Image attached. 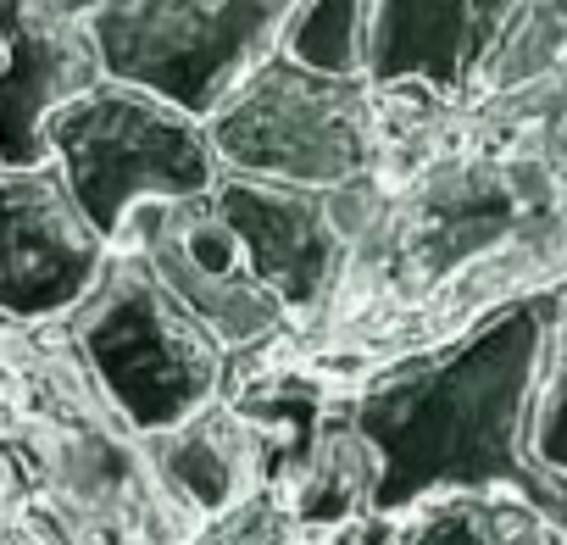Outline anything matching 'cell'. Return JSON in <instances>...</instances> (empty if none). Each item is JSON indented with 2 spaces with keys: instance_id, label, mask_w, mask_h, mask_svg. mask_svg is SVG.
<instances>
[{
  "instance_id": "cell-19",
  "label": "cell",
  "mask_w": 567,
  "mask_h": 545,
  "mask_svg": "<svg viewBox=\"0 0 567 545\" xmlns=\"http://www.w3.org/2000/svg\"><path fill=\"white\" fill-rule=\"evenodd\" d=\"M0 545H34V539H29V534L12 523V517H0Z\"/></svg>"
},
{
  "instance_id": "cell-8",
  "label": "cell",
  "mask_w": 567,
  "mask_h": 545,
  "mask_svg": "<svg viewBox=\"0 0 567 545\" xmlns=\"http://www.w3.org/2000/svg\"><path fill=\"white\" fill-rule=\"evenodd\" d=\"M112 250H134L151 261L156 279L234 357V384L250 368L307 346V329L296 323V312L256 279V267H250L239 234L228 228V217L217 212L212 189L189 195V200L140 206L123 223V234L112 239Z\"/></svg>"
},
{
  "instance_id": "cell-10",
  "label": "cell",
  "mask_w": 567,
  "mask_h": 545,
  "mask_svg": "<svg viewBox=\"0 0 567 545\" xmlns=\"http://www.w3.org/2000/svg\"><path fill=\"white\" fill-rule=\"evenodd\" d=\"M212 200L239 234L256 279L296 312L307 335H318L351 267V239L334 217V200L323 189L272 184L228 167L212 184Z\"/></svg>"
},
{
  "instance_id": "cell-13",
  "label": "cell",
  "mask_w": 567,
  "mask_h": 545,
  "mask_svg": "<svg viewBox=\"0 0 567 545\" xmlns=\"http://www.w3.org/2000/svg\"><path fill=\"white\" fill-rule=\"evenodd\" d=\"M151 445L167 484L200 523H223L267 495V445L234 401H217L212 412L173 434H156Z\"/></svg>"
},
{
  "instance_id": "cell-17",
  "label": "cell",
  "mask_w": 567,
  "mask_h": 545,
  "mask_svg": "<svg viewBox=\"0 0 567 545\" xmlns=\"http://www.w3.org/2000/svg\"><path fill=\"white\" fill-rule=\"evenodd\" d=\"M534 451L556 479H567V285H561V329H556V362H550V390H545Z\"/></svg>"
},
{
  "instance_id": "cell-14",
  "label": "cell",
  "mask_w": 567,
  "mask_h": 545,
  "mask_svg": "<svg viewBox=\"0 0 567 545\" xmlns=\"http://www.w3.org/2000/svg\"><path fill=\"white\" fill-rule=\"evenodd\" d=\"M307 545H567V523L523 495H440L395 517H357Z\"/></svg>"
},
{
  "instance_id": "cell-3",
  "label": "cell",
  "mask_w": 567,
  "mask_h": 545,
  "mask_svg": "<svg viewBox=\"0 0 567 545\" xmlns=\"http://www.w3.org/2000/svg\"><path fill=\"white\" fill-rule=\"evenodd\" d=\"M0 517L34 545H195L212 528L62 323H0Z\"/></svg>"
},
{
  "instance_id": "cell-11",
  "label": "cell",
  "mask_w": 567,
  "mask_h": 545,
  "mask_svg": "<svg viewBox=\"0 0 567 545\" xmlns=\"http://www.w3.org/2000/svg\"><path fill=\"white\" fill-rule=\"evenodd\" d=\"M534 0H373V84H429L484 101Z\"/></svg>"
},
{
  "instance_id": "cell-12",
  "label": "cell",
  "mask_w": 567,
  "mask_h": 545,
  "mask_svg": "<svg viewBox=\"0 0 567 545\" xmlns=\"http://www.w3.org/2000/svg\"><path fill=\"white\" fill-rule=\"evenodd\" d=\"M106 79L84 18L51 0H0V167H45V128Z\"/></svg>"
},
{
  "instance_id": "cell-15",
  "label": "cell",
  "mask_w": 567,
  "mask_h": 545,
  "mask_svg": "<svg viewBox=\"0 0 567 545\" xmlns=\"http://www.w3.org/2000/svg\"><path fill=\"white\" fill-rule=\"evenodd\" d=\"M284 56H296L312 73L368 79L373 68V0H307Z\"/></svg>"
},
{
  "instance_id": "cell-18",
  "label": "cell",
  "mask_w": 567,
  "mask_h": 545,
  "mask_svg": "<svg viewBox=\"0 0 567 545\" xmlns=\"http://www.w3.org/2000/svg\"><path fill=\"white\" fill-rule=\"evenodd\" d=\"M195 545H307V534L284 517L267 495L261 501H250V506H239L234 517H223V523H212Z\"/></svg>"
},
{
  "instance_id": "cell-4",
  "label": "cell",
  "mask_w": 567,
  "mask_h": 545,
  "mask_svg": "<svg viewBox=\"0 0 567 545\" xmlns=\"http://www.w3.org/2000/svg\"><path fill=\"white\" fill-rule=\"evenodd\" d=\"M73 351L145 434H173L234 390V357L134 250H112L95 290L62 318Z\"/></svg>"
},
{
  "instance_id": "cell-9",
  "label": "cell",
  "mask_w": 567,
  "mask_h": 545,
  "mask_svg": "<svg viewBox=\"0 0 567 545\" xmlns=\"http://www.w3.org/2000/svg\"><path fill=\"white\" fill-rule=\"evenodd\" d=\"M106 256L112 245L51 162L0 167V323H62L95 290Z\"/></svg>"
},
{
  "instance_id": "cell-2",
  "label": "cell",
  "mask_w": 567,
  "mask_h": 545,
  "mask_svg": "<svg viewBox=\"0 0 567 545\" xmlns=\"http://www.w3.org/2000/svg\"><path fill=\"white\" fill-rule=\"evenodd\" d=\"M561 290L528 296L467 335L395 357L340 395V423L373 467V512L395 517L440 495H523L567 523V479L539 451Z\"/></svg>"
},
{
  "instance_id": "cell-7",
  "label": "cell",
  "mask_w": 567,
  "mask_h": 545,
  "mask_svg": "<svg viewBox=\"0 0 567 545\" xmlns=\"http://www.w3.org/2000/svg\"><path fill=\"white\" fill-rule=\"evenodd\" d=\"M206 128L228 173L323 195L379 173V84L312 73L296 56L256 68Z\"/></svg>"
},
{
  "instance_id": "cell-1",
  "label": "cell",
  "mask_w": 567,
  "mask_h": 545,
  "mask_svg": "<svg viewBox=\"0 0 567 545\" xmlns=\"http://www.w3.org/2000/svg\"><path fill=\"white\" fill-rule=\"evenodd\" d=\"M567 285V68L462 101L384 200L301 357L340 384Z\"/></svg>"
},
{
  "instance_id": "cell-6",
  "label": "cell",
  "mask_w": 567,
  "mask_h": 545,
  "mask_svg": "<svg viewBox=\"0 0 567 545\" xmlns=\"http://www.w3.org/2000/svg\"><path fill=\"white\" fill-rule=\"evenodd\" d=\"M301 7L307 0H106L84 23L106 79L212 123L256 68L284 56Z\"/></svg>"
},
{
  "instance_id": "cell-16",
  "label": "cell",
  "mask_w": 567,
  "mask_h": 545,
  "mask_svg": "<svg viewBox=\"0 0 567 545\" xmlns=\"http://www.w3.org/2000/svg\"><path fill=\"white\" fill-rule=\"evenodd\" d=\"M556 68H567V0H534V18L523 23L512 56L501 62L489 95H506V90H523L534 79H550Z\"/></svg>"
},
{
  "instance_id": "cell-5",
  "label": "cell",
  "mask_w": 567,
  "mask_h": 545,
  "mask_svg": "<svg viewBox=\"0 0 567 545\" xmlns=\"http://www.w3.org/2000/svg\"><path fill=\"white\" fill-rule=\"evenodd\" d=\"M45 151L106 245L140 206L189 200L223 178L212 128L200 117L117 79H101L90 95L62 106L45 128Z\"/></svg>"
}]
</instances>
